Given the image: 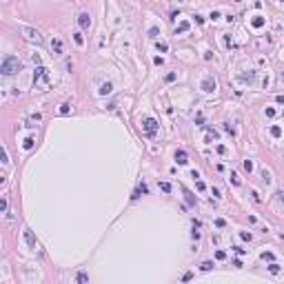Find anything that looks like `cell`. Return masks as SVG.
<instances>
[{
  "mask_svg": "<svg viewBox=\"0 0 284 284\" xmlns=\"http://www.w3.org/2000/svg\"><path fill=\"white\" fill-rule=\"evenodd\" d=\"M34 84L38 91H49L51 89V78H49V69L42 67V65H38L34 71Z\"/></svg>",
  "mask_w": 284,
  "mask_h": 284,
  "instance_id": "6da1fadb",
  "label": "cell"
},
{
  "mask_svg": "<svg viewBox=\"0 0 284 284\" xmlns=\"http://www.w3.org/2000/svg\"><path fill=\"white\" fill-rule=\"evenodd\" d=\"M2 75H13L18 71H22V62L16 58V56H7V58L2 60V67H0Z\"/></svg>",
  "mask_w": 284,
  "mask_h": 284,
  "instance_id": "7a4b0ae2",
  "label": "cell"
},
{
  "mask_svg": "<svg viewBox=\"0 0 284 284\" xmlns=\"http://www.w3.org/2000/svg\"><path fill=\"white\" fill-rule=\"evenodd\" d=\"M20 31H22V36H25V38H27L29 42H36V44H42V36L38 34V31H36L34 27H22Z\"/></svg>",
  "mask_w": 284,
  "mask_h": 284,
  "instance_id": "3957f363",
  "label": "cell"
},
{
  "mask_svg": "<svg viewBox=\"0 0 284 284\" xmlns=\"http://www.w3.org/2000/svg\"><path fill=\"white\" fill-rule=\"evenodd\" d=\"M158 127H160V125L153 120V118H147V120L142 122V131L149 135V138H155V133H158Z\"/></svg>",
  "mask_w": 284,
  "mask_h": 284,
  "instance_id": "277c9868",
  "label": "cell"
},
{
  "mask_svg": "<svg viewBox=\"0 0 284 284\" xmlns=\"http://www.w3.org/2000/svg\"><path fill=\"white\" fill-rule=\"evenodd\" d=\"M202 91L204 93H213L215 91V78H213V75H204V80H202Z\"/></svg>",
  "mask_w": 284,
  "mask_h": 284,
  "instance_id": "5b68a950",
  "label": "cell"
},
{
  "mask_svg": "<svg viewBox=\"0 0 284 284\" xmlns=\"http://www.w3.org/2000/svg\"><path fill=\"white\" fill-rule=\"evenodd\" d=\"M51 51H53L56 56H60V53L65 51V47H62V40H60V38H53V40H51Z\"/></svg>",
  "mask_w": 284,
  "mask_h": 284,
  "instance_id": "8992f818",
  "label": "cell"
},
{
  "mask_svg": "<svg viewBox=\"0 0 284 284\" xmlns=\"http://www.w3.org/2000/svg\"><path fill=\"white\" fill-rule=\"evenodd\" d=\"M78 25L82 27V29H89V25H91V18H89V13H80V16H78Z\"/></svg>",
  "mask_w": 284,
  "mask_h": 284,
  "instance_id": "52a82bcc",
  "label": "cell"
},
{
  "mask_svg": "<svg viewBox=\"0 0 284 284\" xmlns=\"http://www.w3.org/2000/svg\"><path fill=\"white\" fill-rule=\"evenodd\" d=\"M25 240H27V244H29L31 249H36V238H34V233H31L29 229H25Z\"/></svg>",
  "mask_w": 284,
  "mask_h": 284,
  "instance_id": "ba28073f",
  "label": "cell"
},
{
  "mask_svg": "<svg viewBox=\"0 0 284 284\" xmlns=\"http://www.w3.org/2000/svg\"><path fill=\"white\" fill-rule=\"evenodd\" d=\"M176 160H178V164H186V151H176Z\"/></svg>",
  "mask_w": 284,
  "mask_h": 284,
  "instance_id": "9c48e42d",
  "label": "cell"
},
{
  "mask_svg": "<svg viewBox=\"0 0 284 284\" xmlns=\"http://www.w3.org/2000/svg\"><path fill=\"white\" fill-rule=\"evenodd\" d=\"M111 89H113V87H111V82H104V84H100L98 93H100V96H107V93H111Z\"/></svg>",
  "mask_w": 284,
  "mask_h": 284,
  "instance_id": "30bf717a",
  "label": "cell"
},
{
  "mask_svg": "<svg viewBox=\"0 0 284 284\" xmlns=\"http://www.w3.org/2000/svg\"><path fill=\"white\" fill-rule=\"evenodd\" d=\"M40 120H42V116H40V113H34V116L27 120V127H36V122H40Z\"/></svg>",
  "mask_w": 284,
  "mask_h": 284,
  "instance_id": "8fae6325",
  "label": "cell"
},
{
  "mask_svg": "<svg viewBox=\"0 0 284 284\" xmlns=\"http://www.w3.org/2000/svg\"><path fill=\"white\" fill-rule=\"evenodd\" d=\"M142 193H147V184H140V186H138V189H135V191H133V195H131V198H133V200H135V198H140Z\"/></svg>",
  "mask_w": 284,
  "mask_h": 284,
  "instance_id": "7c38bea8",
  "label": "cell"
},
{
  "mask_svg": "<svg viewBox=\"0 0 284 284\" xmlns=\"http://www.w3.org/2000/svg\"><path fill=\"white\" fill-rule=\"evenodd\" d=\"M184 31H189V22H182V25H180V27L176 29V34H178V36H180V34H184Z\"/></svg>",
  "mask_w": 284,
  "mask_h": 284,
  "instance_id": "4fadbf2b",
  "label": "cell"
},
{
  "mask_svg": "<svg viewBox=\"0 0 284 284\" xmlns=\"http://www.w3.org/2000/svg\"><path fill=\"white\" fill-rule=\"evenodd\" d=\"M200 269H202V271H211V269H213V262L207 260V262H202V264H200Z\"/></svg>",
  "mask_w": 284,
  "mask_h": 284,
  "instance_id": "5bb4252c",
  "label": "cell"
},
{
  "mask_svg": "<svg viewBox=\"0 0 284 284\" xmlns=\"http://www.w3.org/2000/svg\"><path fill=\"white\" fill-rule=\"evenodd\" d=\"M73 40H75V44H78V47H82V44H84L82 34H73Z\"/></svg>",
  "mask_w": 284,
  "mask_h": 284,
  "instance_id": "9a60e30c",
  "label": "cell"
},
{
  "mask_svg": "<svg viewBox=\"0 0 284 284\" xmlns=\"http://www.w3.org/2000/svg\"><path fill=\"white\" fill-rule=\"evenodd\" d=\"M269 271H271L273 275H277V273H280V264H275V262H273V264L269 267Z\"/></svg>",
  "mask_w": 284,
  "mask_h": 284,
  "instance_id": "2e32d148",
  "label": "cell"
},
{
  "mask_svg": "<svg viewBox=\"0 0 284 284\" xmlns=\"http://www.w3.org/2000/svg\"><path fill=\"white\" fill-rule=\"evenodd\" d=\"M160 189H162L164 193H171V184L169 182H160Z\"/></svg>",
  "mask_w": 284,
  "mask_h": 284,
  "instance_id": "e0dca14e",
  "label": "cell"
},
{
  "mask_svg": "<svg viewBox=\"0 0 284 284\" xmlns=\"http://www.w3.org/2000/svg\"><path fill=\"white\" fill-rule=\"evenodd\" d=\"M271 133L275 135V138H280V135H282V129H280V127H271Z\"/></svg>",
  "mask_w": 284,
  "mask_h": 284,
  "instance_id": "ac0fdd59",
  "label": "cell"
},
{
  "mask_svg": "<svg viewBox=\"0 0 284 284\" xmlns=\"http://www.w3.org/2000/svg\"><path fill=\"white\" fill-rule=\"evenodd\" d=\"M69 111H71V107H69V104H62V107H60V113H62V116H67Z\"/></svg>",
  "mask_w": 284,
  "mask_h": 284,
  "instance_id": "d6986e66",
  "label": "cell"
},
{
  "mask_svg": "<svg viewBox=\"0 0 284 284\" xmlns=\"http://www.w3.org/2000/svg\"><path fill=\"white\" fill-rule=\"evenodd\" d=\"M75 280H78V282H87V280H89V275H87V273H78V277H75Z\"/></svg>",
  "mask_w": 284,
  "mask_h": 284,
  "instance_id": "ffe728a7",
  "label": "cell"
},
{
  "mask_svg": "<svg viewBox=\"0 0 284 284\" xmlns=\"http://www.w3.org/2000/svg\"><path fill=\"white\" fill-rule=\"evenodd\" d=\"M34 142H36L34 138H27V140H25V149H31V147H34Z\"/></svg>",
  "mask_w": 284,
  "mask_h": 284,
  "instance_id": "44dd1931",
  "label": "cell"
},
{
  "mask_svg": "<svg viewBox=\"0 0 284 284\" xmlns=\"http://www.w3.org/2000/svg\"><path fill=\"white\" fill-rule=\"evenodd\" d=\"M167 49H169V44H167V42H158V51H162V53H164Z\"/></svg>",
  "mask_w": 284,
  "mask_h": 284,
  "instance_id": "7402d4cb",
  "label": "cell"
},
{
  "mask_svg": "<svg viewBox=\"0 0 284 284\" xmlns=\"http://www.w3.org/2000/svg\"><path fill=\"white\" fill-rule=\"evenodd\" d=\"M244 169H246V171H253V162H251V160H244Z\"/></svg>",
  "mask_w": 284,
  "mask_h": 284,
  "instance_id": "603a6c76",
  "label": "cell"
},
{
  "mask_svg": "<svg viewBox=\"0 0 284 284\" xmlns=\"http://www.w3.org/2000/svg\"><path fill=\"white\" fill-rule=\"evenodd\" d=\"M262 178H264V182H267V184L271 182V173H269L267 169H264V171H262Z\"/></svg>",
  "mask_w": 284,
  "mask_h": 284,
  "instance_id": "cb8c5ba5",
  "label": "cell"
},
{
  "mask_svg": "<svg viewBox=\"0 0 284 284\" xmlns=\"http://www.w3.org/2000/svg\"><path fill=\"white\" fill-rule=\"evenodd\" d=\"M264 25V18H255V20H253V27H262Z\"/></svg>",
  "mask_w": 284,
  "mask_h": 284,
  "instance_id": "d4e9b609",
  "label": "cell"
},
{
  "mask_svg": "<svg viewBox=\"0 0 284 284\" xmlns=\"http://www.w3.org/2000/svg\"><path fill=\"white\" fill-rule=\"evenodd\" d=\"M184 195H186V202H189V204H193V202H195V198H193L189 191H184Z\"/></svg>",
  "mask_w": 284,
  "mask_h": 284,
  "instance_id": "484cf974",
  "label": "cell"
},
{
  "mask_svg": "<svg viewBox=\"0 0 284 284\" xmlns=\"http://www.w3.org/2000/svg\"><path fill=\"white\" fill-rule=\"evenodd\" d=\"M215 226H220V229H224V226H226V222H224V220H215Z\"/></svg>",
  "mask_w": 284,
  "mask_h": 284,
  "instance_id": "4316f807",
  "label": "cell"
},
{
  "mask_svg": "<svg viewBox=\"0 0 284 284\" xmlns=\"http://www.w3.org/2000/svg\"><path fill=\"white\" fill-rule=\"evenodd\" d=\"M215 258H217V260H224V258H226V255H224V251H217V253H215Z\"/></svg>",
  "mask_w": 284,
  "mask_h": 284,
  "instance_id": "83f0119b",
  "label": "cell"
},
{
  "mask_svg": "<svg viewBox=\"0 0 284 284\" xmlns=\"http://www.w3.org/2000/svg\"><path fill=\"white\" fill-rule=\"evenodd\" d=\"M262 260H273V253H262Z\"/></svg>",
  "mask_w": 284,
  "mask_h": 284,
  "instance_id": "f1b7e54d",
  "label": "cell"
},
{
  "mask_svg": "<svg viewBox=\"0 0 284 284\" xmlns=\"http://www.w3.org/2000/svg\"><path fill=\"white\" fill-rule=\"evenodd\" d=\"M231 180H233V184H240V178L235 176V173H231Z\"/></svg>",
  "mask_w": 284,
  "mask_h": 284,
  "instance_id": "f546056e",
  "label": "cell"
},
{
  "mask_svg": "<svg viewBox=\"0 0 284 284\" xmlns=\"http://www.w3.org/2000/svg\"><path fill=\"white\" fill-rule=\"evenodd\" d=\"M242 240H249V242H251V233H246V231H242Z\"/></svg>",
  "mask_w": 284,
  "mask_h": 284,
  "instance_id": "4dcf8cb0",
  "label": "cell"
},
{
  "mask_svg": "<svg viewBox=\"0 0 284 284\" xmlns=\"http://www.w3.org/2000/svg\"><path fill=\"white\" fill-rule=\"evenodd\" d=\"M280 2H284V0H280Z\"/></svg>",
  "mask_w": 284,
  "mask_h": 284,
  "instance_id": "1f68e13d",
  "label": "cell"
}]
</instances>
